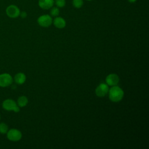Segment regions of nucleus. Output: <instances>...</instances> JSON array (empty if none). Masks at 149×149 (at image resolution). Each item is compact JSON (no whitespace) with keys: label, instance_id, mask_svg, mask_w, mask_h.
I'll list each match as a JSON object with an SVG mask.
<instances>
[{"label":"nucleus","instance_id":"6","mask_svg":"<svg viewBox=\"0 0 149 149\" xmlns=\"http://www.w3.org/2000/svg\"><path fill=\"white\" fill-rule=\"evenodd\" d=\"M6 14L10 18H16L19 16L20 10L15 5H10L6 8Z\"/></svg>","mask_w":149,"mask_h":149},{"label":"nucleus","instance_id":"20","mask_svg":"<svg viewBox=\"0 0 149 149\" xmlns=\"http://www.w3.org/2000/svg\"><path fill=\"white\" fill-rule=\"evenodd\" d=\"M0 120H1V115H0Z\"/></svg>","mask_w":149,"mask_h":149},{"label":"nucleus","instance_id":"18","mask_svg":"<svg viewBox=\"0 0 149 149\" xmlns=\"http://www.w3.org/2000/svg\"><path fill=\"white\" fill-rule=\"evenodd\" d=\"M130 3H134L135 2H136L137 0H127Z\"/></svg>","mask_w":149,"mask_h":149},{"label":"nucleus","instance_id":"3","mask_svg":"<svg viewBox=\"0 0 149 149\" xmlns=\"http://www.w3.org/2000/svg\"><path fill=\"white\" fill-rule=\"evenodd\" d=\"M6 137L7 139L11 141L16 142L21 140L22 137V132L15 128H12L9 129L6 133Z\"/></svg>","mask_w":149,"mask_h":149},{"label":"nucleus","instance_id":"1","mask_svg":"<svg viewBox=\"0 0 149 149\" xmlns=\"http://www.w3.org/2000/svg\"><path fill=\"white\" fill-rule=\"evenodd\" d=\"M109 98L113 102H118L121 101L124 96L123 90L119 86H112L108 91Z\"/></svg>","mask_w":149,"mask_h":149},{"label":"nucleus","instance_id":"8","mask_svg":"<svg viewBox=\"0 0 149 149\" xmlns=\"http://www.w3.org/2000/svg\"><path fill=\"white\" fill-rule=\"evenodd\" d=\"M105 81L108 86L111 87L116 86L119 82V77L118 75L115 73H111L106 77Z\"/></svg>","mask_w":149,"mask_h":149},{"label":"nucleus","instance_id":"2","mask_svg":"<svg viewBox=\"0 0 149 149\" xmlns=\"http://www.w3.org/2000/svg\"><path fill=\"white\" fill-rule=\"evenodd\" d=\"M2 108L8 111H13L16 113L20 111V107L17 104V102L10 98L5 100L2 104Z\"/></svg>","mask_w":149,"mask_h":149},{"label":"nucleus","instance_id":"13","mask_svg":"<svg viewBox=\"0 0 149 149\" xmlns=\"http://www.w3.org/2000/svg\"><path fill=\"white\" fill-rule=\"evenodd\" d=\"M59 8H58L57 6H52L51 9H50V12H49V13H50V15L51 16H53V17H56V16H58L59 15Z\"/></svg>","mask_w":149,"mask_h":149},{"label":"nucleus","instance_id":"10","mask_svg":"<svg viewBox=\"0 0 149 149\" xmlns=\"http://www.w3.org/2000/svg\"><path fill=\"white\" fill-rule=\"evenodd\" d=\"M52 23L55 27H56L58 29H63L66 24V22L65 20L60 16H56L55 17V19L53 20Z\"/></svg>","mask_w":149,"mask_h":149},{"label":"nucleus","instance_id":"17","mask_svg":"<svg viewBox=\"0 0 149 149\" xmlns=\"http://www.w3.org/2000/svg\"><path fill=\"white\" fill-rule=\"evenodd\" d=\"M27 13H26V12H25V11L20 12L19 16H20L22 18L24 19V18H26L27 17Z\"/></svg>","mask_w":149,"mask_h":149},{"label":"nucleus","instance_id":"14","mask_svg":"<svg viewBox=\"0 0 149 149\" xmlns=\"http://www.w3.org/2000/svg\"><path fill=\"white\" fill-rule=\"evenodd\" d=\"M9 128L8 126L5 122H1L0 123V133L2 134H6L7 132L8 131Z\"/></svg>","mask_w":149,"mask_h":149},{"label":"nucleus","instance_id":"19","mask_svg":"<svg viewBox=\"0 0 149 149\" xmlns=\"http://www.w3.org/2000/svg\"><path fill=\"white\" fill-rule=\"evenodd\" d=\"M86 1H93V0H86Z\"/></svg>","mask_w":149,"mask_h":149},{"label":"nucleus","instance_id":"12","mask_svg":"<svg viewBox=\"0 0 149 149\" xmlns=\"http://www.w3.org/2000/svg\"><path fill=\"white\" fill-rule=\"evenodd\" d=\"M28 102L29 100L27 97L24 95H22L18 98L17 100V104L20 108H22L26 107L27 105Z\"/></svg>","mask_w":149,"mask_h":149},{"label":"nucleus","instance_id":"9","mask_svg":"<svg viewBox=\"0 0 149 149\" xmlns=\"http://www.w3.org/2000/svg\"><path fill=\"white\" fill-rule=\"evenodd\" d=\"M38 5L42 9H50L54 5V0H39Z\"/></svg>","mask_w":149,"mask_h":149},{"label":"nucleus","instance_id":"15","mask_svg":"<svg viewBox=\"0 0 149 149\" xmlns=\"http://www.w3.org/2000/svg\"><path fill=\"white\" fill-rule=\"evenodd\" d=\"M83 0H72V5L75 8L80 9L83 6Z\"/></svg>","mask_w":149,"mask_h":149},{"label":"nucleus","instance_id":"11","mask_svg":"<svg viewBox=\"0 0 149 149\" xmlns=\"http://www.w3.org/2000/svg\"><path fill=\"white\" fill-rule=\"evenodd\" d=\"M13 80L15 82L19 85L23 84L26 80V76L24 73L19 72L15 75Z\"/></svg>","mask_w":149,"mask_h":149},{"label":"nucleus","instance_id":"16","mask_svg":"<svg viewBox=\"0 0 149 149\" xmlns=\"http://www.w3.org/2000/svg\"><path fill=\"white\" fill-rule=\"evenodd\" d=\"M54 4L59 8H63L66 5L65 0H54Z\"/></svg>","mask_w":149,"mask_h":149},{"label":"nucleus","instance_id":"7","mask_svg":"<svg viewBox=\"0 0 149 149\" xmlns=\"http://www.w3.org/2000/svg\"><path fill=\"white\" fill-rule=\"evenodd\" d=\"M109 91V87L107 83H100L95 88V92L97 96L102 97L105 96Z\"/></svg>","mask_w":149,"mask_h":149},{"label":"nucleus","instance_id":"5","mask_svg":"<svg viewBox=\"0 0 149 149\" xmlns=\"http://www.w3.org/2000/svg\"><path fill=\"white\" fill-rule=\"evenodd\" d=\"M13 81L12 76L8 73L0 74V87H6L10 86Z\"/></svg>","mask_w":149,"mask_h":149},{"label":"nucleus","instance_id":"4","mask_svg":"<svg viewBox=\"0 0 149 149\" xmlns=\"http://www.w3.org/2000/svg\"><path fill=\"white\" fill-rule=\"evenodd\" d=\"M52 18L50 15H42L40 16L37 19L38 24L43 27H48L52 23Z\"/></svg>","mask_w":149,"mask_h":149}]
</instances>
